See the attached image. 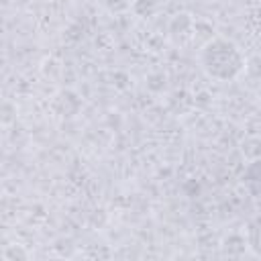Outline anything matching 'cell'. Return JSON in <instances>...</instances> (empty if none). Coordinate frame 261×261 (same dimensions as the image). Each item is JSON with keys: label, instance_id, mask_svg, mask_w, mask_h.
Wrapping results in <instances>:
<instances>
[{"label": "cell", "instance_id": "obj_1", "mask_svg": "<svg viewBox=\"0 0 261 261\" xmlns=\"http://www.w3.org/2000/svg\"><path fill=\"white\" fill-rule=\"evenodd\" d=\"M200 63L202 69L220 82H228L234 80L243 69H245V55L241 53V49L222 37H214L210 39L202 51H200Z\"/></svg>", "mask_w": 261, "mask_h": 261}, {"label": "cell", "instance_id": "obj_2", "mask_svg": "<svg viewBox=\"0 0 261 261\" xmlns=\"http://www.w3.org/2000/svg\"><path fill=\"white\" fill-rule=\"evenodd\" d=\"M241 181H243L245 190L251 196L261 198V159H255V161L247 163V167L243 169Z\"/></svg>", "mask_w": 261, "mask_h": 261}, {"label": "cell", "instance_id": "obj_3", "mask_svg": "<svg viewBox=\"0 0 261 261\" xmlns=\"http://www.w3.org/2000/svg\"><path fill=\"white\" fill-rule=\"evenodd\" d=\"M247 241H249L251 251L257 257H261V216H257V218L251 220L249 230H247Z\"/></svg>", "mask_w": 261, "mask_h": 261}]
</instances>
